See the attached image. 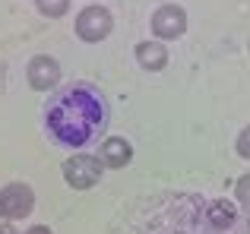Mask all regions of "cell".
Instances as JSON below:
<instances>
[{"instance_id":"obj_1","label":"cell","mask_w":250,"mask_h":234,"mask_svg":"<svg viewBox=\"0 0 250 234\" xmlns=\"http://www.w3.org/2000/svg\"><path fill=\"white\" fill-rule=\"evenodd\" d=\"M111 123V105L95 82H67L44 105V133L54 146L83 152L95 146Z\"/></svg>"},{"instance_id":"obj_2","label":"cell","mask_w":250,"mask_h":234,"mask_svg":"<svg viewBox=\"0 0 250 234\" xmlns=\"http://www.w3.org/2000/svg\"><path fill=\"white\" fill-rule=\"evenodd\" d=\"M35 209V190L29 184L0 187V222H19Z\"/></svg>"},{"instance_id":"obj_3","label":"cell","mask_w":250,"mask_h":234,"mask_svg":"<svg viewBox=\"0 0 250 234\" xmlns=\"http://www.w3.org/2000/svg\"><path fill=\"white\" fill-rule=\"evenodd\" d=\"M76 35L83 38V41H89V44H98V41H104V38L111 35V29H114V16H111L104 6H98V3H89L85 10H80V16H76Z\"/></svg>"},{"instance_id":"obj_4","label":"cell","mask_w":250,"mask_h":234,"mask_svg":"<svg viewBox=\"0 0 250 234\" xmlns=\"http://www.w3.org/2000/svg\"><path fill=\"white\" fill-rule=\"evenodd\" d=\"M102 171H104V165L98 161V155H70V158L63 161V180H67V187H73V190H89V187H95L98 180H102Z\"/></svg>"},{"instance_id":"obj_5","label":"cell","mask_w":250,"mask_h":234,"mask_svg":"<svg viewBox=\"0 0 250 234\" xmlns=\"http://www.w3.org/2000/svg\"><path fill=\"white\" fill-rule=\"evenodd\" d=\"M149 25H152V32L159 38H165V41L181 38L184 32H187V10L177 6V3H165V6H159V10L152 13Z\"/></svg>"},{"instance_id":"obj_6","label":"cell","mask_w":250,"mask_h":234,"mask_svg":"<svg viewBox=\"0 0 250 234\" xmlns=\"http://www.w3.org/2000/svg\"><path fill=\"white\" fill-rule=\"evenodd\" d=\"M25 79L35 92H48L61 82V63L54 60L51 54H35L25 67Z\"/></svg>"},{"instance_id":"obj_7","label":"cell","mask_w":250,"mask_h":234,"mask_svg":"<svg viewBox=\"0 0 250 234\" xmlns=\"http://www.w3.org/2000/svg\"><path fill=\"white\" fill-rule=\"evenodd\" d=\"M98 161H102L104 168H124L133 161V146H130L124 136H108V139H102V146H98Z\"/></svg>"},{"instance_id":"obj_8","label":"cell","mask_w":250,"mask_h":234,"mask_svg":"<svg viewBox=\"0 0 250 234\" xmlns=\"http://www.w3.org/2000/svg\"><path fill=\"white\" fill-rule=\"evenodd\" d=\"M136 63L149 73H159L168 63V48L162 41H140L136 44Z\"/></svg>"},{"instance_id":"obj_9","label":"cell","mask_w":250,"mask_h":234,"mask_svg":"<svg viewBox=\"0 0 250 234\" xmlns=\"http://www.w3.org/2000/svg\"><path fill=\"white\" fill-rule=\"evenodd\" d=\"M35 6H38V13H42V16L61 19L63 13L70 10V0H35Z\"/></svg>"},{"instance_id":"obj_10","label":"cell","mask_w":250,"mask_h":234,"mask_svg":"<svg viewBox=\"0 0 250 234\" xmlns=\"http://www.w3.org/2000/svg\"><path fill=\"white\" fill-rule=\"evenodd\" d=\"M234 199L244 212H250V174H241L238 187H234Z\"/></svg>"},{"instance_id":"obj_11","label":"cell","mask_w":250,"mask_h":234,"mask_svg":"<svg viewBox=\"0 0 250 234\" xmlns=\"http://www.w3.org/2000/svg\"><path fill=\"white\" fill-rule=\"evenodd\" d=\"M234 149H238L241 158H247V161H250V123L238 133V142H234Z\"/></svg>"},{"instance_id":"obj_12","label":"cell","mask_w":250,"mask_h":234,"mask_svg":"<svg viewBox=\"0 0 250 234\" xmlns=\"http://www.w3.org/2000/svg\"><path fill=\"white\" fill-rule=\"evenodd\" d=\"M25 234H54V231L48 225H32V228H25Z\"/></svg>"},{"instance_id":"obj_13","label":"cell","mask_w":250,"mask_h":234,"mask_svg":"<svg viewBox=\"0 0 250 234\" xmlns=\"http://www.w3.org/2000/svg\"><path fill=\"white\" fill-rule=\"evenodd\" d=\"M0 234H16V228H13V222H0Z\"/></svg>"}]
</instances>
